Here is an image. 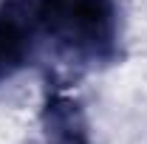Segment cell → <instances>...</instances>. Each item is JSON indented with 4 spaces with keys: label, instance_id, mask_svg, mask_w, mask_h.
<instances>
[{
    "label": "cell",
    "instance_id": "3",
    "mask_svg": "<svg viewBox=\"0 0 147 144\" xmlns=\"http://www.w3.org/2000/svg\"><path fill=\"white\" fill-rule=\"evenodd\" d=\"M37 127V144H91V124L82 102L57 79H51L42 93Z\"/></svg>",
    "mask_w": 147,
    "mask_h": 144
},
{
    "label": "cell",
    "instance_id": "2",
    "mask_svg": "<svg viewBox=\"0 0 147 144\" xmlns=\"http://www.w3.org/2000/svg\"><path fill=\"white\" fill-rule=\"evenodd\" d=\"M37 51V0H0V85L26 71Z\"/></svg>",
    "mask_w": 147,
    "mask_h": 144
},
{
    "label": "cell",
    "instance_id": "1",
    "mask_svg": "<svg viewBox=\"0 0 147 144\" xmlns=\"http://www.w3.org/2000/svg\"><path fill=\"white\" fill-rule=\"evenodd\" d=\"M40 48L76 71L122 62L119 0H37Z\"/></svg>",
    "mask_w": 147,
    "mask_h": 144
}]
</instances>
